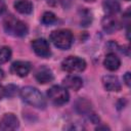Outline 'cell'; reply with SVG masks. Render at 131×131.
<instances>
[{
  "instance_id": "cell-1",
  "label": "cell",
  "mask_w": 131,
  "mask_h": 131,
  "mask_svg": "<svg viewBox=\"0 0 131 131\" xmlns=\"http://www.w3.org/2000/svg\"><path fill=\"white\" fill-rule=\"evenodd\" d=\"M4 31L13 37H24L28 34V26L20 19L16 18L13 15H8L4 18L3 21Z\"/></svg>"
},
{
  "instance_id": "cell-2",
  "label": "cell",
  "mask_w": 131,
  "mask_h": 131,
  "mask_svg": "<svg viewBox=\"0 0 131 131\" xmlns=\"http://www.w3.org/2000/svg\"><path fill=\"white\" fill-rule=\"evenodd\" d=\"M20 96L24 101L37 108H45L46 101L42 93L35 87L26 86L20 90Z\"/></svg>"
},
{
  "instance_id": "cell-3",
  "label": "cell",
  "mask_w": 131,
  "mask_h": 131,
  "mask_svg": "<svg viewBox=\"0 0 131 131\" xmlns=\"http://www.w3.org/2000/svg\"><path fill=\"white\" fill-rule=\"evenodd\" d=\"M50 41L59 49H69L73 43V34L70 30L60 29L55 30L50 34Z\"/></svg>"
},
{
  "instance_id": "cell-4",
  "label": "cell",
  "mask_w": 131,
  "mask_h": 131,
  "mask_svg": "<svg viewBox=\"0 0 131 131\" xmlns=\"http://www.w3.org/2000/svg\"><path fill=\"white\" fill-rule=\"evenodd\" d=\"M47 96L50 101L56 105H62L67 103L70 98V94L67 88L59 85H54L50 87L47 91Z\"/></svg>"
},
{
  "instance_id": "cell-5",
  "label": "cell",
  "mask_w": 131,
  "mask_h": 131,
  "mask_svg": "<svg viewBox=\"0 0 131 131\" xmlns=\"http://www.w3.org/2000/svg\"><path fill=\"white\" fill-rule=\"evenodd\" d=\"M86 68V61L78 56H68L61 62V69L68 73H80Z\"/></svg>"
},
{
  "instance_id": "cell-6",
  "label": "cell",
  "mask_w": 131,
  "mask_h": 131,
  "mask_svg": "<svg viewBox=\"0 0 131 131\" xmlns=\"http://www.w3.org/2000/svg\"><path fill=\"white\" fill-rule=\"evenodd\" d=\"M32 48H33L34 52L40 57L47 58L51 55V50H50L49 43L44 38L35 39L32 42Z\"/></svg>"
},
{
  "instance_id": "cell-7",
  "label": "cell",
  "mask_w": 131,
  "mask_h": 131,
  "mask_svg": "<svg viewBox=\"0 0 131 131\" xmlns=\"http://www.w3.org/2000/svg\"><path fill=\"white\" fill-rule=\"evenodd\" d=\"M19 126L18 119L11 113L4 114L0 119V130L7 131V130H15Z\"/></svg>"
},
{
  "instance_id": "cell-8",
  "label": "cell",
  "mask_w": 131,
  "mask_h": 131,
  "mask_svg": "<svg viewBox=\"0 0 131 131\" xmlns=\"http://www.w3.org/2000/svg\"><path fill=\"white\" fill-rule=\"evenodd\" d=\"M101 26L102 29L108 34H112L121 28L119 20L115 17V14H106L105 16H103L101 20Z\"/></svg>"
},
{
  "instance_id": "cell-9",
  "label": "cell",
  "mask_w": 131,
  "mask_h": 131,
  "mask_svg": "<svg viewBox=\"0 0 131 131\" xmlns=\"http://www.w3.org/2000/svg\"><path fill=\"white\" fill-rule=\"evenodd\" d=\"M10 71H11V73H13L16 76L26 77L29 74V72L31 71V63L29 61H24V60L14 61L11 64Z\"/></svg>"
},
{
  "instance_id": "cell-10",
  "label": "cell",
  "mask_w": 131,
  "mask_h": 131,
  "mask_svg": "<svg viewBox=\"0 0 131 131\" xmlns=\"http://www.w3.org/2000/svg\"><path fill=\"white\" fill-rule=\"evenodd\" d=\"M102 84L103 87L107 91H120L121 90V83L116 76L106 75L102 77Z\"/></svg>"
},
{
  "instance_id": "cell-11",
  "label": "cell",
  "mask_w": 131,
  "mask_h": 131,
  "mask_svg": "<svg viewBox=\"0 0 131 131\" xmlns=\"http://www.w3.org/2000/svg\"><path fill=\"white\" fill-rule=\"evenodd\" d=\"M35 78L40 84H46L53 80V74L51 70L48 69L47 67H41L37 70L35 74Z\"/></svg>"
},
{
  "instance_id": "cell-12",
  "label": "cell",
  "mask_w": 131,
  "mask_h": 131,
  "mask_svg": "<svg viewBox=\"0 0 131 131\" xmlns=\"http://www.w3.org/2000/svg\"><path fill=\"white\" fill-rule=\"evenodd\" d=\"M62 84L66 88L72 89L74 91H78L83 86V80L78 76H67L62 80Z\"/></svg>"
},
{
  "instance_id": "cell-13",
  "label": "cell",
  "mask_w": 131,
  "mask_h": 131,
  "mask_svg": "<svg viewBox=\"0 0 131 131\" xmlns=\"http://www.w3.org/2000/svg\"><path fill=\"white\" fill-rule=\"evenodd\" d=\"M120 64H121L120 58L115 53H112V52L106 54L103 60V66L108 71H117L120 68Z\"/></svg>"
},
{
  "instance_id": "cell-14",
  "label": "cell",
  "mask_w": 131,
  "mask_h": 131,
  "mask_svg": "<svg viewBox=\"0 0 131 131\" xmlns=\"http://www.w3.org/2000/svg\"><path fill=\"white\" fill-rule=\"evenodd\" d=\"M16 11L23 14H30L33 11V4L29 0H17L13 4Z\"/></svg>"
},
{
  "instance_id": "cell-15",
  "label": "cell",
  "mask_w": 131,
  "mask_h": 131,
  "mask_svg": "<svg viewBox=\"0 0 131 131\" xmlns=\"http://www.w3.org/2000/svg\"><path fill=\"white\" fill-rule=\"evenodd\" d=\"M75 108L80 114H89L91 113V103L87 99L80 97L75 102Z\"/></svg>"
},
{
  "instance_id": "cell-16",
  "label": "cell",
  "mask_w": 131,
  "mask_h": 131,
  "mask_svg": "<svg viewBox=\"0 0 131 131\" xmlns=\"http://www.w3.org/2000/svg\"><path fill=\"white\" fill-rule=\"evenodd\" d=\"M103 9L107 14H116L120 11V3L117 0H104L102 3Z\"/></svg>"
},
{
  "instance_id": "cell-17",
  "label": "cell",
  "mask_w": 131,
  "mask_h": 131,
  "mask_svg": "<svg viewBox=\"0 0 131 131\" xmlns=\"http://www.w3.org/2000/svg\"><path fill=\"white\" fill-rule=\"evenodd\" d=\"M41 21H42V24H44L46 26H50V25H52V24H54V23L57 21V17H56V15L53 12L46 11V12L43 13L42 18H41Z\"/></svg>"
},
{
  "instance_id": "cell-18",
  "label": "cell",
  "mask_w": 131,
  "mask_h": 131,
  "mask_svg": "<svg viewBox=\"0 0 131 131\" xmlns=\"http://www.w3.org/2000/svg\"><path fill=\"white\" fill-rule=\"evenodd\" d=\"M11 49L8 46L0 47V63H5L11 58Z\"/></svg>"
},
{
  "instance_id": "cell-19",
  "label": "cell",
  "mask_w": 131,
  "mask_h": 131,
  "mask_svg": "<svg viewBox=\"0 0 131 131\" xmlns=\"http://www.w3.org/2000/svg\"><path fill=\"white\" fill-rule=\"evenodd\" d=\"M17 86L15 85H12V84H9L8 86L4 87V95L5 96H8V97H12L16 94L17 92Z\"/></svg>"
},
{
  "instance_id": "cell-20",
  "label": "cell",
  "mask_w": 131,
  "mask_h": 131,
  "mask_svg": "<svg viewBox=\"0 0 131 131\" xmlns=\"http://www.w3.org/2000/svg\"><path fill=\"white\" fill-rule=\"evenodd\" d=\"M123 80H124V82H125V84H126L127 86H129V85H130L131 79H130V73H129V72H127V73L124 75V77H123Z\"/></svg>"
},
{
  "instance_id": "cell-21",
  "label": "cell",
  "mask_w": 131,
  "mask_h": 131,
  "mask_svg": "<svg viewBox=\"0 0 131 131\" xmlns=\"http://www.w3.org/2000/svg\"><path fill=\"white\" fill-rule=\"evenodd\" d=\"M5 2H4V0H0V15L4 12V10H5Z\"/></svg>"
},
{
  "instance_id": "cell-22",
  "label": "cell",
  "mask_w": 131,
  "mask_h": 131,
  "mask_svg": "<svg viewBox=\"0 0 131 131\" xmlns=\"http://www.w3.org/2000/svg\"><path fill=\"white\" fill-rule=\"evenodd\" d=\"M3 96H5V95H4V87H2V86L0 85V99H1Z\"/></svg>"
},
{
  "instance_id": "cell-23",
  "label": "cell",
  "mask_w": 131,
  "mask_h": 131,
  "mask_svg": "<svg viewBox=\"0 0 131 131\" xmlns=\"http://www.w3.org/2000/svg\"><path fill=\"white\" fill-rule=\"evenodd\" d=\"M3 76H4V74H3V71H2V70H0V81L2 80Z\"/></svg>"
},
{
  "instance_id": "cell-24",
  "label": "cell",
  "mask_w": 131,
  "mask_h": 131,
  "mask_svg": "<svg viewBox=\"0 0 131 131\" xmlns=\"http://www.w3.org/2000/svg\"><path fill=\"white\" fill-rule=\"evenodd\" d=\"M84 1H85V2H93L94 0H84Z\"/></svg>"
},
{
  "instance_id": "cell-25",
  "label": "cell",
  "mask_w": 131,
  "mask_h": 131,
  "mask_svg": "<svg viewBox=\"0 0 131 131\" xmlns=\"http://www.w3.org/2000/svg\"><path fill=\"white\" fill-rule=\"evenodd\" d=\"M126 1H129V0H126Z\"/></svg>"
}]
</instances>
